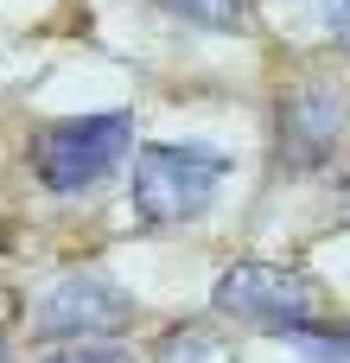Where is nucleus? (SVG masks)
Returning a JSON list of instances; mask_svg holds the SVG:
<instances>
[{
	"mask_svg": "<svg viewBox=\"0 0 350 363\" xmlns=\"http://www.w3.org/2000/svg\"><path fill=\"white\" fill-rule=\"evenodd\" d=\"M274 115H281V160L287 166H325L332 147L344 140V128H350V102L338 89H325V83L287 89Z\"/></svg>",
	"mask_w": 350,
	"mask_h": 363,
	"instance_id": "39448f33",
	"label": "nucleus"
},
{
	"mask_svg": "<svg viewBox=\"0 0 350 363\" xmlns=\"http://www.w3.org/2000/svg\"><path fill=\"white\" fill-rule=\"evenodd\" d=\"M210 306L236 325H255V332H293L319 313V287L300 274V268H281V262H230L210 287Z\"/></svg>",
	"mask_w": 350,
	"mask_h": 363,
	"instance_id": "7ed1b4c3",
	"label": "nucleus"
},
{
	"mask_svg": "<svg viewBox=\"0 0 350 363\" xmlns=\"http://www.w3.org/2000/svg\"><path fill=\"white\" fill-rule=\"evenodd\" d=\"M159 6L198 32H249V0H159Z\"/></svg>",
	"mask_w": 350,
	"mask_h": 363,
	"instance_id": "423d86ee",
	"label": "nucleus"
},
{
	"mask_svg": "<svg viewBox=\"0 0 350 363\" xmlns=\"http://www.w3.org/2000/svg\"><path fill=\"white\" fill-rule=\"evenodd\" d=\"M344 204H350V185H344Z\"/></svg>",
	"mask_w": 350,
	"mask_h": 363,
	"instance_id": "9b49d317",
	"label": "nucleus"
},
{
	"mask_svg": "<svg viewBox=\"0 0 350 363\" xmlns=\"http://www.w3.org/2000/svg\"><path fill=\"white\" fill-rule=\"evenodd\" d=\"M128 153H134V115H83L32 140V172L45 191L77 198V191H96L108 172H121Z\"/></svg>",
	"mask_w": 350,
	"mask_h": 363,
	"instance_id": "f03ea898",
	"label": "nucleus"
},
{
	"mask_svg": "<svg viewBox=\"0 0 350 363\" xmlns=\"http://www.w3.org/2000/svg\"><path fill=\"white\" fill-rule=\"evenodd\" d=\"M0 363H6V338H0Z\"/></svg>",
	"mask_w": 350,
	"mask_h": 363,
	"instance_id": "9d476101",
	"label": "nucleus"
},
{
	"mask_svg": "<svg viewBox=\"0 0 350 363\" xmlns=\"http://www.w3.org/2000/svg\"><path fill=\"white\" fill-rule=\"evenodd\" d=\"M319 19L338 45H350V0H319Z\"/></svg>",
	"mask_w": 350,
	"mask_h": 363,
	"instance_id": "1a4fd4ad",
	"label": "nucleus"
},
{
	"mask_svg": "<svg viewBox=\"0 0 350 363\" xmlns=\"http://www.w3.org/2000/svg\"><path fill=\"white\" fill-rule=\"evenodd\" d=\"M230 160L217 147H198V140H153L134 153V172H128V204H134V223L140 230H179L191 217L210 211L217 185H223Z\"/></svg>",
	"mask_w": 350,
	"mask_h": 363,
	"instance_id": "f257e3e1",
	"label": "nucleus"
},
{
	"mask_svg": "<svg viewBox=\"0 0 350 363\" xmlns=\"http://www.w3.org/2000/svg\"><path fill=\"white\" fill-rule=\"evenodd\" d=\"M134 325V294L108 274H64L38 306V338H115Z\"/></svg>",
	"mask_w": 350,
	"mask_h": 363,
	"instance_id": "20e7f679",
	"label": "nucleus"
},
{
	"mask_svg": "<svg viewBox=\"0 0 350 363\" xmlns=\"http://www.w3.org/2000/svg\"><path fill=\"white\" fill-rule=\"evenodd\" d=\"M51 363H134L128 351H115V345H77V351H64V357Z\"/></svg>",
	"mask_w": 350,
	"mask_h": 363,
	"instance_id": "6e6552de",
	"label": "nucleus"
},
{
	"mask_svg": "<svg viewBox=\"0 0 350 363\" xmlns=\"http://www.w3.org/2000/svg\"><path fill=\"white\" fill-rule=\"evenodd\" d=\"M287 338H293V351L306 363H350V325H312V319H306V325H293Z\"/></svg>",
	"mask_w": 350,
	"mask_h": 363,
	"instance_id": "0eeeda50",
	"label": "nucleus"
}]
</instances>
